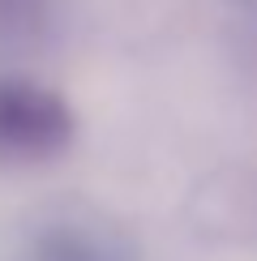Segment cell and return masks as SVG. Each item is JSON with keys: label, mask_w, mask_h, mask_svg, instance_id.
Listing matches in <instances>:
<instances>
[{"label": "cell", "mask_w": 257, "mask_h": 261, "mask_svg": "<svg viewBox=\"0 0 257 261\" xmlns=\"http://www.w3.org/2000/svg\"><path fill=\"white\" fill-rule=\"evenodd\" d=\"M73 133L64 103L35 86H5L0 90V150L9 154H52Z\"/></svg>", "instance_id": "obj_1"}, {"label": "cell", "mask_w": 257, "mask_h": 261, "mask_svg": "<svg viewBox=\"0 0 257 261\" xmlns=\"http://www.w3.org/2000/svg\"><path fill=\"white\" fill-rule=\"evenodd\" d=\"M39 261H133V253L116 231L73 219L47 227L39 240Z\"/></svg>", "instance_id": "obj_2"}, {"label": "cell", "mask_w": 257, "mask_h": 261, "mask_svg": "<svg viewBox=\"0 0 257 261\" xmlns=\"http://www.w3.org/2000/svg\"><path fill=\"white\" fill-rule=\"evenodd\" d=\"M47 0H0V39H26L43 26Z\"/></svg>", "instance_id": "obj_3"}]
</instances>
